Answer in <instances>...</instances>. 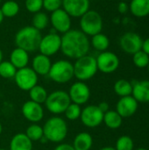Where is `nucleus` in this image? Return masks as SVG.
Masks as SVG:
<instances>
[{"instance_id":"obj_31","label":"nucleus","mask_w":149,"mask_h":150,"mask_svg":"<svg viewBox=\"0 0 149 150\" xmlns=\"http://www.w3.org/2000/svg\"><path fill=\"white\" fill-rule=\"evenodd\" d=\"M17 69L9 61H2L0 63V76L5 79L14 78Z\"/></svg>"},{"instance_id":"obj_24","label":"nucleus","mask_w":149,"mask_h":150,"mask_svg":"<svg viewBox=\"0 0 149 150\" xmlns=\"http://www.w3.org/2000/svg\"><path fill=\"white\" fill-rule=\"evenodd\" d=\"M103 122L110 129H118L122 125L123 118L116 111L109 110L104 113Z\"/></svg>"},{"instance_id":"obj_34","label":"nucleus","mask_w":149,"mask_h":150,"mask_svg":"<svg viewBox=\"0 0 149 150\" xmlns=\"http://www.w3.org/2000/svg\"><path fill=\"white\" fill-rule=\"evenodd\" d=\"M134 143L133 139L128 135H122L120 136L115 145L116 150H133Z\"/></svg>"},{"instance_id":"obj_30","label":"nucleus","mask_w":149,"mask_h":150,"mask_svg":"<svg viewBox=\"0 0 149 150\" xmlns=\"http://www.w3.org/2000/svg\"><path fill=\"white\" fill-rule=\"evenodd\" d=\"M48 23H49V18L46 13L42 11L34 13L32 17V26L35 27L37 30L41 31L45 29L48 25Z\"/></svg>"},{"instance_id":"obj_7","label":"nucleus","mask_w":149,"mask_h":150,"mask_svg":"<svg viewBox=\"0 0 149 150\" xmlns=\"http://www.w3.org/2000/svg\"><path fill=\"white\" fill-rule=\"evenodd\" d=\"M80 27L84 34L92 37L101 33L103 29V18L97 11L89 10L81 17Z\"/></svg>"},{"instance_id":"obj_45","label":"nucleus","mask_w":149,"mask_h":150,"mask_svg":"<svg viewBox=\"0 0 149 150\" xmlns=\"http://www.w3.org/2000/svg\"><path fill=\"white\" fill-rule=\"evenodd\" d=\"M136 150H148V149H144V148H140V149H137Z\"/></svg>"},{"instance_id":"obj_28","label":"nucleus","mask_w":149,"mask_h":150,"mask_svg":"<svg viewBox=\"0 0 149 150\" xmlns=\"http://www.w3.org/2000/svg\"><path fill=\"white\" fill-rule=\"evenodd\" d=\"M0 10L4 17L12 18V17H15L18 13L19 5L14 0H7L2 4Z\"/></svg>"},{"instance_id":"obj_14","label":"nucleus","mask_w":149,"mask_h":150,"mask_svg":"<svg viewBox=\"0 0 149 150\" xmlns=\"http://www.w3.org/2000/svg\"><path fill=\"white\" fill-rule=\"evenodd\" d=\"M50 22L53 28L61 33H67L71 27V17L61 8L51 13Z\"/></svg>"},{"instance_id":"obj_21","label":"nucleus","mask_w":149,"mask_h":150,"mask_svg":"<svg viewBox=\"0 0 149 150\" xmlns=\"http://www.w3.org/2000/svg\"><path fill=\"white\" fill-rule=\"evenodd\" d=\"M9 150H32V142L24 133H18L12 136Z\"/></svg>"},{"instance_id":"obj_48","label":"nucleus","mask_w":149,"mask_h":150,"mask_svg":"<svg viewBox=\"0 0 149 150\" xmlns=\"http://www.w3.org/2000/svg\"><path fill=\"white\" fill-rule=\"evenodd\" d=\"M148 71H149V64H148Z\"/></svg>"},{"instance_id":"obj_4","label":"nucleus","mask_w":149,"mask_h":150,"mask_svg":"<svg viewBox=\"0 0 149 150\" xmlns=\"http://www.w3.org/2000/svg\"><path fill=\"white\" fill-rule=\"evenodd\" d=\"M73 67L74 76L81 82L91 79L98 70L96 58L88 54L76 59Z\"/></svg>"},{"instance_id":"obj_38","label":"nucleus","mask_w":149,"mask_h":150,"mask_svg":"<svg viewBox=\"0 0 149 150\" xmlns=\"http://www.w3.org/2000/svg\"><path fill=\"white\" fill-rule=\"evenodd\" d=\"M118 11L120 12V13H126L127 11H128V5L126 2L124 1H120V3L118 5Z\"/></svg>"},{"instance_id":"obj_11","label":"nucleus","mask_w":149,"mask_h":150,"mask_svg":"<svg viewBox=\"0 0 149 150\" xmlns=\"http://www.w3.org/2000/svg\"><path fill=\"white\" fill-rule=\"evenodd\" d=\"M61 37L57 33H49L41 38L38 49L40 50V54L50 57L61 50Z\"/></svg>"},{"instance_id":"obj_23","label":"nucleus","mask_w":149,"mask_h":150,"mask_svg":"<svg viewBox=\"0 0 149 150\" xmlns=\"http://www.w3.org/2000/svg\"><path fill=\"white\" fill-rule=\"evenodd\" d=\"M130 11L133 15L143 18L149 15V0H132Z\"/></svg>"},{"instance_id":"obj_15","label":"nucleus","mask_w":149,"mask_h":150,"mask_svg":"<svg viewBox=\"0 0 149 150\" xmlns=\"http://www.w3.org/2000/svg\"><path fill=\"white\" fill-rule=\"evenodd\" d=\"M21 112L24 118L32 123H38L41 121L44 117V110L41 105L32 100H28L23 104Z\"/></svg>"},{"instance_id":"obj_22","label":"nucleus","mask_w":149,"mask_h":150,"mask_svg":"<svg viewBox=\"0 0 149 150\" xmlns=\"http://www.w3.org/2000/svg\"><path fill=\"white\" fill-rule=\"evenodd\" d=\"M75 150H90L93 146V139L88 132H81L77 134L72 144Z\"/></svg>"},{"instance_id":"obj_3","label":"nucleus","mask_w":149,"mask_h":150,"mask_svg":"<svg viewBox=\"0 0 149 150\" xmlns=\"http://www.w3.org/2000/svg\"><path fill=\"white\" fill-rule=\"evenodd\" d=\"M68 124L59 116L49 118L43 126V134L48 142L54 143L62 142L68 135Z\"/></svg>"},{"instance_id":"obj_46","label":"nucleus","mask_w":149,"mask_h":150,"mask_svg":"<svg viewBox=\"0 0 149 150\" xmlns=\"http://www.w3.org/2000/svg\"><path fill=\"white\" fill-rule=\"evenodd\" d=\"M0 150H8V149H0Z\"/></svg>"},{"instance_id":"obj_5","label":"nucleus","mask_w":149,"mask_h":150,"mask_svg":"<svg viewBox=\"0 0 149 150\" xmlns=\"http://www.w3.org/2000/svg\"><path fill=\"white\" fill-rule=\"evenodd\" d=\"M47 76L54 83H67L74 77L73 64L67 60H59L52 63Z\"/></svg>"},{"instance_id":"obj_43","label":"nucleus","mask_w":149,"mask_h":150,"mask_svg":"<svg viewBox=\"0 0 149 150\" xmlns=\"http://www.w3.org/2000/svg\"><path fill=\"white\" fill-rule=\"evenodd\" d=\"M2 61H3V52H2L1 49H0V63H1Z\"/></svg>"},{"instance_id":"obj_41","label":"nucleus","mask_w":149,"mask_h":150,"mask_svg":"<svg viewBox=\"0 0 149 150\" xmlns=\"http://www.w3.org/2000/svg\"><path fill=\"white\" fill-rule=\"evenodd\" d=\"M99 150H116V149H115V148H113V147H104V148L100 149Z\"/></svg>"},{"instance_id":"obj_40","label":"nucleus","mask_w":149,"mask_h":150,"mask_svg":"<svg viewBox=\"0 0 149 150\" xmlns=\"http://www.w3.org/2000/svg\"><path fill=\"white\" fill-rule=\"evenodd\" d=\"M142 51H144L147 54L149 55V38L146 39L145 40H143V43H142V48H141Z\"/></svg>"},{"instance_id":"obj_25","label":"nucleus","mask_w":149,"mask_h":150,"mask_svg":"<svg viewBox=\"0 0 149 150\" xmlns=\"http://www.w3.org/2000/svg\"><path fill=\"white\" fill-rule=\"evenodd\" d=\"M47 96H48V93H47V90L43 86L39 85V84L35 85L29 91L30 100H32L37 104H40V105L45 104Z\"/></svg>"},{"instance_id":"obj_18","label":"nucleus","mask_w":149,"mask_h":150,"mask_svg":"<svg viewBox=\"0 0 149 150\" xmlns=\"http://www.w3.org/2000/svg\"><path fill=\"white\" fill-rule=\"evenodd\" d=\"M132 96L138 103H149V80L132 82Z\"/></svg>"},{"instance_id":"obj_17","label":"nucleus","mask_w":149,"mask_h":150,"mask_svg":"<svg viewBox=\"0 0 149 150\" xmlns=\"http://www.w3.org/2000/svg\"><path fill=\"white\" fill-rule=\"evenodd\" d=\"M139 103L131 95L120 98L116 105V112L123 118H130L138 110Z\"/></svg>"},{"instance_id":"obj_36","label":"nucleus","mask_w":149,"mask_h":150,"mask_svg":"<svg viewBox=\"0 0 149 150\" xmlns=\"http://www.w3.org/2000/svg\"><path fill=\"white\" fill-rule=\"evenodd\" d=\"M62 6V0H43V8L50 12H54Z\"/></svg>"},{"instance_id":"obj_13","label":"nucleus","mask_w":149,"mask_h":150,"mask_svg":"<svg viewBox=\"0 0 149 150\" xmlns=\"http://www.w3.org/2000/svg\"><path fill=\"white\" fill-rule=\"evenodd\" d=\"M143 40L141 37L133 32H128L123 34L119 40V45L121 49L129 54H134L142 48Z\"/></svg>"},{"instance_id":"obj_16","label":"nucleus","mask_w":149,"mask_h":150,"mask_svg":"<svg viewBox=\"0 0 149 150\" xmlns=\"http://www.w3.org/2000/svg\"><path fill=\"white\" fill-rule=\"evenodd\" d=\"M63 10L73 18H81L90 10V0H62Z\"/></svg>"},{"instance_id":"obj_32","label":"nucleus","mask_w":149,"mask_h":150,"mask_svg":"<svg viewBox=\"0 0 149 150\" xmlns=\"http://www.w3.org/2000/svg\"><path fill=\"white\" fill-rule=\"evenodd\" d=\"M133 62L137 68H147L149 64V55L147 54L144 51L140 50L134 54H133Z\"/></svg>"},{"instance_id":"obj_49","label":"nucleus","mask_w":149,"mask_h":150,"mask_svg":"<svg viewBox=\"0 0 149 150\" xmlns=\"http://www.w3.org/2000/svg\"><path fill=\"white\" fill-rule=\"evenodd\" d=\"M0 4H1V0H0Z\"/></svg>"},{"instance_id":"obj_19","label":"nucleus","mask_w":149,"mask_h":150,"mask_svg":"<svg viewBox=\"0 0 149 150\" xmlns=\"http://www.w3.org/2000/svg\"><path fill=\"white\" fill-rule=\"evenodd\" d=\"M52 66L50 58L42 54H39L33 57L32 62V69L38 76H47Z\"/></svg>"},{"instance_id":"obj_33","label":"nucleus","mask_w":149,"mask_h":150,"mask_svg":"<svg viewBox=\"0 0 149 150\" xmlns=\"http://www.w3.org/2000/svg\"><path fill=\"white\" fill-rule=\"evenodd\" d=\"M81 112H82L81 105L74 104V103H70V105L68 106V108L64 112V114H65V117L68 120L74 121V120L80 119Z\"/></svg>"},{"instance_id":"obj_47","label":"nucleus","mask_w":149,"mask_h":150,"mask_svg":"<svg viewBox=\"0 0 149 150\" xmlns=\"http://www.w3.org/2000/svg\"><path fill=\"white\" fill-rule=\"evenodd\" d=\"M120 1H124V2H126V1H127V0H120Z\"/></svg>"},{"instance_id":"obj_26","label":"nucleus","mask_w":149,"mask_h":150,"mask_svg":"<svg viewBox=\"0 0 149 150\" xmlns=\"http://www.w3.org/2000/svg\"><path fill=\"white\" fill-rule=\"evenodd\" d=\"M113 89L114 92L120 98L131 96L133 91V84L128 80L119 79L114 83Z\"/></svg>"},{"instance_id":"obj_42","label":"nucleus","mask_w":149,"mask_h":150,"mask_svg":"<svg viewBox=\"0 0 149 150\" xmlns=\"http://www.w3.org/2000/svg\"><path fill=\"white\" fill-rule=\"evenodd\" d=\"M3 19H4V16H3L2 11H1V10H0V24L3 22Z\"/></svg>"},{"instance_id":"obj_29","label":"nucleus","mask_w":149,"mask_h":150,"mask_svg":"<svg viewBox=\"0 0 149 150\" xmlns=\"http://www.w3.org/2000/svg\"><path fill=\"white\" fill-rule=\"evenodd\" d=\"M25 134L32 142H40L44 136L43 127L37 123H32L29 127H27Z\"/></svg>"},{"instance_id":"obj_2","label":"nucleus","mask_w":149,"mask_h":150,"mask_svg":"<svg viewBox=\"0 0 149 150\" xmlns=\"http://www.w3.org/2000/svg\"><path fill=\"white\" fill-rule=\"evenodd\" d=\"M40 31L32 25H27L21 28L15 35V44L17 47L22 48L26 52H34L39 48L41 40Z\"/></svg>"},{"instance_id":"obj_10","label":"nucleus","mask_w":149,"mask_h":150,"mask_svg":"<svg viewBox=\"0 0 149 150\" xmlns=\"http://www.w3.org/2000/svg\"><path fill=\"white\" fill-rule=\"evenodd\" d=\"M96 60L97 69L105 74L113 73L119 67V59L118 55L110 51L101 52Z\"/></svg>"},{"instance_id":"obj_1","label":"nucleus","mask_w":149,"mask_h":150,"mask_svg":"<svg viewBox=\"0 0 149 150\" xmlns=\"http://www.w3.org/2000/svg\"><path fill=\"white\" fill-rule=\"evenodd\" d=\"M90 42L82 31L70 29L61 36V50L70 59H78L86 55L90 51Z\"/></svg>"},{"instance_id":"obj_44","label":"nucleus","mask_w":149,"mask_h":150,"mask_svg":"<svg viewBox=\"0 0 149 150\" xmlns=\"http://www.w3.org/2000/svg\"><path fill=\"white\" fill-rule=\"evenodd\" d=\"M2 132H3V127H2V124H1V122H0V135H1V134H2Z\"/></svg>"},{"instance_id":"obj_12","label":"nucleus","mask_w":149,"mask_h":150,"mask_svg":"<svg viewBox=\"0 0 149 150\" xmlns=\"http://www.w3.org/2000/svg\"><path fill=\"white\" fill-rule=\"evenodd\" d=\"M68 96L71 103L83 105L86 104L90 98V87L85 83V82L77 81L74 83L68 91Z\"/></svg>"},{"instance_id":"obj_37","label":"nucleus","mask_w":149,"mask_h":150,"mask_svg":"<svg viewBox=\"0 0 149 150\" xmlns=\"http://www.w3.org/2000/svg\"><path fill=\"white\" fill-rule=\"evenodd\" d=\"M54 150H75L73 146L68 143H60L58 144Z\"/></svg>"},{"instance_id":"obj_35","label":"nucleus","mask_w":149,"mask_h":150,"mask_svg":"<svg viewBox=\"0 0 149 150\" xmlns=\"http://www.w3.org/2000/svg\"><path fill=\"white\" fill-rule=\"evenodd\" d=\"M25 5L28 11L36 13L43 8V0H25Z\"/></svg>"},{"instance_id":"obj_27","label":"nucleus","mask_w":149,"mask_h":150,"mask_svg":"<svg viewBox=\"0 0 149 150\" xmlns=\"http://www.w3.org/2000/svg\"><path fill=\"white\" fill-rule=\"evenodd\" d=\"M91 45L96 50L100 52H105L107 50V48L110 46V40L105 34L100 33L92 36Z\"/></svg>"},{"instance_id":"obj_6","label":"nucleus","mask_w":149,"mask_h":150,"mask_svg":"<svg viewBox=\"0 0 149 150\" xmlns=\"http://www.w3.org/2000/svg\"><path fill=\"white\" fill-rule=\"evenodd\" d=\"M71 100L67 91L58 90L48 94L45 102V106L48 112L54 115L64 113L68 106L70 105Z\"/></svg>"},{"instance_id":"obj_39","label":"nucleus","mask_w":149,"mask_h":150,"mask_svg":"<svg viewBox=\"0 0 149 150\" xmlns=\"http://www.w3.org/2000/svg\"><path fill=\"white\" fill-rule=\"evenodd\" d=\"M97 106H98V108L101 110V112H104V113H105L106 112H108V111H109V108H110L109 104H108L107 102H105V101L99 103V104L97 105Z\"/></svg>"},{"instance_id":"obj_20","label":"nucleus","mask_w":149,"mask_h":150,"mask_svg":"<svg viewBox=\"0 0 149 150\" xmlns=\"http://www.w3.org/2000/svg\"><path fill=\"white\" fill-rule=\"evenodd\" d=\"M10 62L17 69H20L27 67L29 62V54L25 50L16 47L13 49L10 54Z\"/></svg>"},{"instance_id":"obj_9","label":"nucleus","mask_w":149,"mask_h":150,"mask_svg":"<svg viewBox=\"0 0 149 150\" xmlns=\"http://www.w3.org/2000/svg\"><path fill=\"white\" fill-rule=\"evenodd\" d=\"M104 112L98 108L97 105H90L82 109L80 120L83 126L89 128H94L103 123Z\"/></svg>"},{"instance_id":"obj_8","label":"nucleus","mask_w":149,"mask_h":150,"mask_svg":"<svg viewBox=\"0 0 149 150\" xmlns=\"http://www.w3.org/2000/svg\"><path fill=\"white\" fill-rule=\"evenodd\" d=\"M14 80L18 89L24 91H29L32 87L38 84V75L32 68L25 67L17 69Z\"/></svg>"}]
</instances>
